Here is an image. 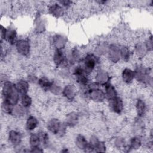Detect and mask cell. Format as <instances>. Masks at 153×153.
I'll use <instances>...</instances> for the list:
<instances>
[{"mask_svg":"<svg viewBox=\"0 0 153 153\" xmlns=\"http://www.w3.org/2000/svg\"><path fill=\"white\" fill-rule=\"evenodd\" d=\"M2 94L4 101L7 102L13 106L16 105L19 100V93L16 90L15 84L10 81L4 82Z\"/></svg>","mask_w":153,"mask_h":153,"instance_id":"1","label":"cell"},{"mask_svg":"<svg viewBox=\"0 0 153 153\" xmlns=\"http://www.w3.org/2000/svg\"><path fill=\"white\" fill-rule=\"evenodd\" d=\"M66 124L62 123L58 119L53 118L51 119L47 123V127L48 130L52 133L62 136L65 134L66 131Z\"/></svg>","mask_w":153,"mask_h":153,"instance_id":"2","label":"cell"},{"mask_svg":"<svg viewBox=\"0 0 153 153\" xmlns=\"http://www.w3.org/2000/svg\"><path fill=\"white\" fill-rule=\"evenodd\" d=\"M98 87L97 84L90 85L88 90V94L91 100L96 102H102L105 98V94Z\"/></svg>","mask_w":153,"mask_h":153,"instance_id":"3","label":"cell"},{"mask_svg":"<svg viewBox=\"0 0 153 153\" xmlns=\"http://www.w3.org/2000/svg\"><path fill=\"white\" fill-rule=\"evenodd\" d=\"M98 61V59L92 54H87L83 60V66H82L87 74L91 72L95 68Z\"/></svg>","mask_w":153,"mask_h":153,"instance_id":"4","label":"cell"},{"mask_svg":"<svg viewBox=\"0 0 153 153\" xmlns=\"http://www.w3.org/2000/svg\"><path fill=\"white\" fill-rule=\"evenodd\" d=\"M134 72V78L139 82L146 83L149 81V71L148 68L139 66L136 68Z\"/></svg>","mask_w":153,"mask_h":153,"instance_id":"5","label":"cell"},{"mask_svg":"<svg viewBox=\"0 0 153 153\" xmlns=\"http://www.w3.org/2000/svg\"><path fill=\"white\" fill-rule=\"evenodd\" d=\"M74 74L76 78L77 82L82 85H85L88 83L87 73L82 66H77L74 71Z\"/></svg>","mask_w":153,"mask_h":153,"instance_id":"6","label":"cell"},{"mask_svg":"<svg viewBox=\"0 0 153 153\" xmlns=\"http://www.w3.org/2000/svg\"><path fill=\"white\" fill-rule=\"evenodd\" d=\"M16 48L19 53L23 56H27L30 51V45L28 41L26 39L17 40L16 43Z\"/></svg>","mask_w":153,"mask_h":153,"instance_id":"7","label":"cell"},{"mask_svg":"<svg viewBox=\"0 0 153 153\" xmlns=\"http://www.w3.org/2000/svg\"><path fill=\"white\" fill-rule=\"evenodd\" d=\"M109 101L111 110L116 114H121L123 110V102L121 99L117 96Z\"/></svg>","mask_w":153,"mask_h":153,"instance_id":"8","label":"cell"},{"mask_svg":"<svg viewBox=\"0 0 153 153\" xmlns=\"http://www.w3.org/2000/svg\"><path fill=\"white\" fill-rule=\"evenodd\" d=\"M53 59L57 66H64L67 63V60L62 49H56L54 54Z\"/></svg>","mask_w":153,"mask_h":153,"instance_id":"9","label":"cell"},{"mask_svg":"<svg viewBox=\"0 0 153 153\" xmlns=\"http://www.w3.org/2000/svg\"><path fill=\"white\" fill-rule=\"evenodd\" d=\"M108 54L111 61L114 63L117 62L121 57L120 48L115 45H111L109 47Z\"/></svg>","mask_w":153,"mask_h":153,"instance_id":"10","label":"cell"},{"mask_svg":"<svg viewBox=\"0 0 153 153\" xmlns=\"http://www.w3.org/2000/svg\"><path fill=\"white\" fill-rule=\"evenodd\" d=\"M8 139L9 141L14 145H19L22 140V135L20 133L15 131L11 130L8 133Z\"/></svg>","mask_w":153,"mask_h":153,"instance_id":"11","label":"cell"},{"mask_svg":"<svg viewBox=\"0 0 153 153\" xmlns=\"http://www.w3.org/2000/svg\"><path fill=\"white\" fill-rule=\"evenodd\" d=\"M62 93L63 96L69 100H72L74 99L76 94L75 90L72 85H66L63 89Z\"/></svg>","mask_w":153,"mask_h":153,"instance_id":"12","label":"cell"},{"mask_svg":"<svg viewBox=\"0 0 153 153\" xmlns=\"http://www.w3.org/2000/svg\"><path fill=\"white\" fill-rule=\"evenodd\" d=\"M18 93L22 95L27 94L29 90V84L26 81L20 80L15 84Z\"/></svg>","mask_w":153,"mask_h":153,"instance_id":"13","label":"cell"},{"mask_svg":"<svg viewBox=\"0 0 153 153\" xmlns=\"http://www.w3.org/2000/svg\"><path fill=\"white\" fill-rule=\"evenodd\" d=\"M105 97H106L109 100L115 98L117 96V91L115 88V87L111 84L107 83L105 85Z\"/></svg>","mask_w":153,"mask_h":153,"instance_id":"14","label":"cell"},{"mask_svg":"<svg viewBox=\"0 0 153 153\" xmlns=\"http://www.w3.org/2000/svg\"><path fill=\"white\" fill-rule=\"evenodd\" d=\"M122 78L126 83H131L134 78V71L129 68L124 69L122 72Z\"/></svg>","mask_w":153,"mask_h":153,"instance_id":"15","label":"cell"},{"mask_svg":"<svg viewBox=\"0 0 153 153\" xmlns=\"http://www.w3.org/2000/svg\"><path fill=\"white\" fill-rule=\"evenodd\" d=\"M48 11L51 15L56 17H59L63 14V8L58 4H54L50 5Z\"/></svg>","mask_w":153,"mask_h":153,"instance_id":"16","label":"cell"},{"mask_svg":"<svg viewBox=\"0 0 153 153\" xmlns=\"http://www.w3.org/2000/svg\"><path fill=\"white\" fill-rule=\"evenodd\" d=\"M78 121V115L76 112H71L66 116V125L69 127H74L75 126Z\"/></svg>","mask_w":153,"mask_h":153,"instance_id":"17","label":"cell"},{"mask_svg":"<svg viewBox=\"0 0 153 153\" xmlns=\"http://www.w3.org/2000/svg\"><path fill=\"white\" fill-rule=\"evenodd\" d=\"M96 82L98 84H100L102 85H105L108 83L109 81V76L106 72L103 71H99L96 76Z\"/></svg>","mask_w":153,"mask_h":153,"instance_id":"18","label":"cell"},{"mask_svg":"<svg viewBox=\"0 0 153 153\" xmlns=\"http://www.w3.org/2000/svg\"><path fill=\"white\" fill-rule=\"evenodd\" d=\"M136 108L137 115L140 117H143V115L145 114L146 110V106L145 103L142 100L138 99L136 104Z\"/></svg>","mask_w":153,"mask_h":153,"instance_id":"19","label":"cell"},{"mask_svg":"<svg viewBox=\"0 0 153 153\" xmlns=\"http://www.w3.org/2000/svg\"><path fill=\"white\" fill-rule=\"evenodd\" d=\"M29 143H30L31 148L39 146V145H41V141L40 136L38 133H31L30 136V139H29Z\"/></svg>","mask_w":153,"mask_h":153,"instance_id":"20","label":"cell"},{"mask_svg":"<svg viewBox=\"0 0 153 153\" xmlns=\"http://www.w3.org/2000/svg\"><path fill=\"white\" fill-rule=\"evenodd\" d=\"M16 37H17V33L16 31L11 28H10L7 29L6 36H5V40L7 41L9 43L11 44H13L14 43H16Z\"/></svg>","mask_w":153,"mask_h":153,"instance_id":"21","label":"cell"},{"mask_svg":"<svg viewBox=\"0 0 153 153\" xmlns=\"http://www.w3.org/2000/svg\"><path fill=\"white\" fill-rule=\"evenodd\" d=\"M38 120L33 116H30L27 119L26 123V127L27 130H33L38 126Z\"/></svg>","mask_w":153,"mask_h":153,"instance_id":"22","label":"cell"},{"mask_svg":"<svg viewBox=\"0 0 153 153\" xmlns=\"http://www.w3.org/2000/svg\"><path fill=\"white\" fill-rule=\"evenodd\" d=\"M75 143L78 148L83 149L84 151L87 148L88 145V142H87L86 139L82 135H78L76 137Z\"/></svg>","mask_w":153,"mask_h":153,"instance_id":"23","label":"cell"},{"mask_svg":"<svg viewBox=\"0 0 153 153\" xmlns=\"http://www.w3.org/2000/svg\"><path fill=\"white\" fill-rule=\"evenodd\" d=\"M52 82L50 81L47 78L42 76L38 79V84L44 90H50Z\"/></svg>","mask_w":153,"mask_h":153,"instance_id":"24","label":"cell"},{"mask_svg":"<svg viewBox=\"0 0 153 153\" xmlns=\"http://www.w3.org/2000/svg\"><path fill=\"white\" fill-rule=\"evenodd\" d=\"M54 44L57 49H62L65 44V39L60 35H56L54 38Z\"/></svg>","mask_w":153,"mask_h":153,"instance_id":"25","label":"cell"},{"mask_svg":"<svg viewBox=\"0 0 153 153\" xmlns=\"http://www.w3.org/2000/svg\"><path fill=\"white\" fill-rule=\"evenodd\" d=\"M32 100L31 97L27 94H25L21 96V104L24 108H28L32 104Z\"/></svg>","mask_w":153,"mask_h":153,"instance_id":"26","label":"cell"},{"mask_svg":"<svg viewBox=\"0 0 153 153\" xmlns=\"http://www.w3.org/2000/svg\"><path fill=\"white\" fill-rule=\"evenodd\" d=\"M141 145V140L140 139L137 137H133L130 140V144L129 145V147L131 149H137L140 148Z\"/></svg>","mask_w":153,"mask_h":153,"instance_id":"27","label":"cell"},{"mask_svg":"<svg viewBox=\"0 0 153 153\" xmlns=\"http://www.w3.org/2000/svg\"><path fill=\"white\" fill-rule=\"evenodd\" d=\"M13 108H14L13 105H11L10 103H8L7 102L3 100V102L2 103V109L3 112H4L6 114H12Z\"/></svg>","mask_w":153,"mask_h":153,"instance_id":"28","label":"cell"},{"mask_svg":"<svg viewBox=\"0 0 153 153\" xmlns=\"http://www.w3.org/2000/svg\"><path fill=\"white\" fill-rule=\"evenodd\" d=\"M120 54H121V57H122L123 59L125 61H128L130 56V51L128 48L126 47H123L120 49Z\"/></svg>","mask_w":153,"mask_h":153,"instance_id":"29","label":"cell"},{"mask_svg":"<svg viewBox=\"0 0 153 153\" xmlns=\"http://www.w3.org/2000/svg\"><path fill=\"white\" fill-rule=\"evenodd\" d=\"M148 49L146 45L143 44H138L136 47V53L138 54L139 56H144L145 53Z\"/></svg>","mask_w":153,"mask_h":153,"instance_id":"30","label":"cell"},{"mask_svg":"<svg viewBox=\"0 0 153 153\" xmlns=\"http://www.w3.org/2000/svg\"><path fill=\"white\" fill-rule=\"evenodd\" d=\"M38 134L40 136L41 143L44 146H46L48 144V134L45 132H44V131H40V132L38 133Z\"/></svg>","mask_w":153,"mask_h":153,"instance_id":"31","label":"cell"},{"mask_svg":"<svg viewBox=\"0 0 153 153\" xmlns=\"http://www.w3.org/2000/svg\"><path fill=\"white\" fill-rule=\"evenodd\" d=\"M24 108L23 106H14L13 109V112H12V114H14V115H22L24 112V110L23 108Z\"/></svg>","mask_w":153,"mask_h":153,"instance_id":"32","label":"cell"},{"mask_svg":"<svg viewBox=\"0 0 153 153\" xmlns=\"http://www.w3.org/2000/svg\"><path fill=\"white\" fill-rule=\"evenodd\" d=\"M105 151H106V146L104 142L99 141V142L97 143L94 149V151L95 152H105Z\"/></svg>","mask_w":153,"mask_h":153,"instance_id":"33","label":"cell"},{"mask_svg":"<svg viewBox=\"0 0 153 153\" xmlns=\"http://www.w3.org/2000/svg\"><path fill=\"white\" fill-rule=\"evenodd\" d=\"M50 90L54 94H59L61 91L60 87L53 82H52Z\"/></svg>","mask_w":153,"mask_h":153,"instance_id":"34","label":"cell"},{"mask_svg":"<svg viewBox=\"0 0 153 153\" xmlns=\"http://www.w3.org/2000/svg\"><path fill=\"white\" fill-rule=\"evenodd\" d=\"M7 29L5 28L4 26H1V41L3 39H5L6 36V33H7Z\"/></svg>","mask_w":153,"mask_h":153,"instance_id":"35","label":"cell"},{"mask_svg":"<svg viewBox=\"0 0 153 153\" xmlns=\"http://www.w3.org/2000/svg\"><path fill=\"white\" fill-rule=\"evenodd\" d=\"M43 151H44L43 149L41 148L39 146L31 148V150L30 151V152H42Z\"/></svg>","mask_w":153,"mask_h":153,"instance_id":"36","label":"cell"},{"mask_svg":"<svg viewBox=\"0 0 153 153\" xmlns=\"http://www.w3.org/2000/svg\"><path fill=\"white\" fill-rule=\"evenodd\" d=\"M59 2L60 4V5H62L65 7H68L72 3V2L69 1H59Z\"/></svg>","mask_w":153,"mask_h":153,"instance_id":"37","label":"cell"}]
</instances>
